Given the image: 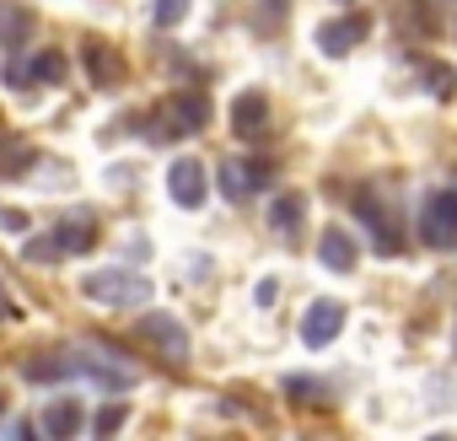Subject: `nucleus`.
Here are the masks:
<instances>
[{"instance_id":"obj_1","label":"nucleus","mask_w":457,"mask_h":441,"mask_svg":"<svg viewBox=\"0 0 457 441\" xmlns=\"http://www.w3.org/2000/svg\"><path fill=\"white\" fill-rule=\"evenodd\" d=\"M81 291L103 307H145L151 302V280L135 275V270H92L81 280Z\"/></svg>"},{"instance_id":"obj_2","label":"nucleus","mask_w":457,"mask_h":441,"mask_svg":"<svg viewBox=\"0 0 457 441\" xmlns=\"http://www.w3.org/2000/svg\"><path fill=\"white\" fill-rule=\"evenodd\" d=\"M420 237L430 248H452L457 243V188H436L420 210Z\"/></svg>"},{"instance_id":"obj_3","label":"nucleus","mask_w":457,"mask_h":441,"mask_svg":"<svg viewBox=\"0 0 457 441\" xmlns=\"http://www.w3.org/2000/svg\"><path fill=\"white\" fill-rule=\"evenodd\" d=\"M71 366L87 371V377H92L97 387H108V393H129V387L140 382V371H135V366H119L113 350H81V355H71Z\"/></svg>"},{"instance_id":"obj_4","label":"nucleus","mask_w":457,"mask_h":441,"mask_svg":"<svg viewBox=\"0 0 457 441\" xmlns=\"http://www.w3.org/2000/svg\"><path fill=\"white\" fill-rule=\"evenodd\" d=\"M167 194H172V204H183V210H199V204H204V167H199V156H178V162L167 167Z\"/></svg>"},{"instance_id":"obj_5","label":"nucleus","mask_w":457,"mask_h":441,"mask_svg":"<svg viewBox=\"0 0 457 441\" xmlns=\"http://www.w3.org/2000/svg\"><path fill=\"white\" fill-rule=\"evenodd\" d=\"M140 334H145L167 361H188V329H183L178 318H167V312H145V318H140Z\"/></svg>"},{"instance_id":"obj_6","label":"nucleus","mask_w":457,"mask_h":441,"mask_svg":"<svg viewBox=\"0 0 457 441\" xmlns=\"http://www.w3.org/2000/svg\"><path fill=\"white\" fill-rule=\"evenodd\" d=\"M339 329H345V307H339V302H312V307H307V318H302V345L323 350Z\"/></svg>"},{"instance_id":"obj_7","label":"nucleus","mask_w":457,"mask_h":441,"mask_svg":"<svg viewBox=\"0 0 457 441\" xmlns=\"http://www.w3.org/2000/svg\"><path fill=\"white\" fill-rule=\"evenodd\" d=\"M264 178H270L264 162H220V194L226 199H248Z\"/></svg>"},{"instance_id":"obj_8","label":"nucleus","mask_w":457,"mask_h":441,"mask_svg":"<svg viewBox=\"0 0 457 441\" xmlns=\"http://www.w3.org/2000/svg\"><path fill=\"white\" fill-rule=\"evenodd\" d=\"M361 38H366V17H339V22H323V28H318V49L334 54V60L350 54Z\"/></svg>"},{"instance_id":"obj_9","label":"nucleus","mask_w":457,"mask_h":441,"mask_svg":"<svg viewBox=\"0 0 457 441\" xmlns=\"http://www.w3.org/2000/svg\"><path fill=\"white\" fill-rule=\"evenodd\" d=\"M204 119H210V103H204V97H194V92H183V97H172V103H167V124H162V135L204 129Z\"/></svg>"},{"instance_id":"obj_10","label":"nucleus","mask_w":457,"mask_h":441,"mask_svg":"<svg viewBox=\"0 0 457 441\" xmlns=\"http://www.w3.org/2000/svg\"><path fill=\"white\" fill-rule=\"evenodd\" d=\"M264 124H270V97H264V92H237V103H232V129H237L243 140H253Z\"/></svg>"},{"instance_id":"obj_11","label":"nucleus","mask_w":457,"mask_h":441,"mask_svg":"<svg viewBox=\"0 0 457 441\" xmlns=\"http://www.w3.org/2000/svg\"><path fill=\"white\" fill-rule=\"evenodd\" d=\"M318 259H323L334 275H345V270H355L361 248H355V237H350L345 227H328V232H323V243H318Z\"/></svg>"},{"instance_id":"obj_12","label":"nucleus","mask_w":457,"mask_h":441,"mask_svg":"<svg viewBox=\"0 0 457 441\" xmlns=\"http://www.w3.org/2000/svg\"><path fill=\"white\" fill-rule=\"evenodd\" d=\"M81 425H87V414H81L76 398H54V404L44 409V436H54V441H71Z\"/></svg>"},{"instance_id":"obj_13","label":"nucleus","mask_w":457,"mask_h":441,"mask_svg":"<svg viewBox=\"0 0 457 441\" xmlns=\"http://www.w3.org/2000/svg\"><path fill=\"white\" fill-rule=\"evenodd\" d=\"M92 243H97L92 215H71V220H60V227H54V248L60 254H87Z\"/></svg>"},{"instance_id":"obj_14","label":"nucleus","mask_w":457,"mask_h":441,"mask_svg":"<svg viewBox=\"0 0 457 441\" xmlns=\"http://www.w3.org/2000/svg\"><path fill=\"white\" fill-rule=\"evenodd\" d=\"M87 71H92L97 87H119V81H124V60H119L108 44H97V38L87 44Z\"/></svg>"},{"instance_id":"obj_15","label":"nucleus","mask_w":457,"mask_h":441,"mask_svg":"<svg viewBox=\"0 0 457 441\" xmlns=\"http://www.w3.org/2000/svg\"><path fill=\"white\" fill-rule=\"evenodd\" d=\"M302 220H307V199H302V194H280V199L270 204V227H275V232H286V237H291Z\"/></svg>"},{"instance_id":"obj_16","label":"nucleus","mask_w":457,"mask_h":441,"mask_svg":"<svg viewBox=\"0 0 457 441\" xmlns=\"http://www.w3.org/2000/svg\"><path fill=\"white\" fill-rule=\"evenodd\" d=\"M28 38H33V17L17 12V6H0V44H6V49H22Z\"/></svg>"},{"instance_id":"obj_17","label":"nucleus","mask_w":457,"mask_h":441,"mask_svg":"<svg viewBox=\"0 0 457 441\" xmlns=\"http://www.w3.org/2000/svg\"><path fill=\"white\" fill-rule=\"evenodd\" d=\"M28 81H65V54H60V49H44V54H33V65H28Z\"/></svg>"},{"instance_id":"obj_18","label":"nucleus","mask_w":457,"mask_h":441,"mask_svg":"<svg viewBox=\"0 0 457 441\" xmlns=\"http://www.w3.org/2000/svg\"><path fill=\"white\" fill-rule=\"evenodd\" d=\"M188 6H194V0H156V6H151V22H156V28H178V22L188 17Z\"/></svg>"},{"instance_id":"obj_19","label":"nucleus","mask_w":457,"mask_h":441,"mask_svg":"<svg viewBox=\"0 0 457 441\" xmlns=\"http://www.w3.org/2000/svg\"><path fill=\"white\" fill-rule=\"evenodd\" d=\"M22 167H33V151H28L22 140L0 146V178H6V172H22Z\"/></svg>"},{"instance_id":"obj_20","label":"nucleus","mask_w":457,"mask_h":441,"mask_svg":"<svg viewBox=\"0 0 457 441\" xmlns=\"http://www.w3.org/2000/svg\"><path fill=\"white\" fill-rule=\"evenodd\" d=\"M124 420H129V409H124V404H103V409H97V420H92V430H97V436H113Z\"/></svg>"},{"instance_id":"obj_21","label":"nucleus","mask_w":457,"mask_h":441,"mask_svg":"<svg viewBox=\"0 0 457 441\" xmlns=\"http://www.w3.org/2000/svg\"><path fill=\"white\" fill-rule=\"evenodd\" d=\"M425 87H430V92H436V97H441V103H446V97H452V92H457V76H452V71H446V65H430V71H425Z\"/></svg>"},{"instance_id":"obj_22","label":"nucleus","mask_w":457,"mask_h":441,"mask_svg":"<svg viewBox=\"0 0 457 441\" xmlns=\"http://www.w3.org/2000/svg\"><path fill=\"white\" fill-rule=\"evenodd\" d=\"M65 371H71V361H65V355H54V361H33V366H28V377H33V382H54V377H65Z\"/></svg>"},{"instance_id":"obj_23","label":"nucleus","mask_w":457,"mask_h":441,"mask_svg":"<svg viewBox=\"0 0 457 441\" xmlns=\"http://www.w3.org/2000/svg\"><path fill=\"white\" fill-rule=\"evenodd\" d=\"M286 393H291L296 404H323V398H318L323 387H318V382H307V377H291V382H286Z\"/></svg>"},{"instance_id":"obj_24","label":"nucleus","mask_w":457,"mask_h":441,"mask_svg":"<svg viewBox=\"0 0 457 441\" xmlns=\"http://www.w3.org/2000/svg\"><path fill=\"white\" fill-rule=\"evenodd\" d=\"M33 220H28V210H12V204H0V232H28Z\"/></svg>"},{"instance_id":"obj_25","label":"nucleus","mask_w":457,"mask_h":441,"mask_svg":"<svg viewBox=\"0 0 457 441\" xmlns=\"http://www.w3.org/2000/svg\"><path fill=\"white\" fill-rule=\"evenodd\" d=\"M28 259H60V248H54V237H49V243H28Z\"/></svg>"},{"instance_id":"obj_26","label":"nucleus","mask_w":457,"mask_h":441,"mask_svg":"<svg viewBox=\"0 0 457 441\" xmlns=\"http://www.w3.org/2000/svg\"><path fill=\"white\" fill-rule=\"evenodd\" d=\"M259 6H264L270 17H280V12H291V0H259Z\"/></svg>"},{"instance_id":"obj_27","label":"nucleus","mask_w":457,"mask_h":441,"mask_svg":"<svg viewBox=\"0 0 457 441\" xmlns=\"http://www.w3.org/2000/svg\"><path fill=\"white\" fill-rule=\"evenodd\" d=\"M0 318H12V302H6V286H0Z\"/></svg>"},{"instance_id":"obj_28","label":"nucleus","mask_w":457,"mask_h":441,"mask_svg":"<svg viewBox=\"0 0 457 441\" xmlns=\"http://www.w3.org/2000/svg\"><path fill=\"white\" fill-rule=\"evenodd\" d=\"M339 6H350V0H339Z\"/></svg>"}]
</instances>
